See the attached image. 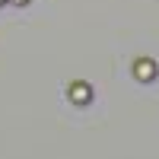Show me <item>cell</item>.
Here are the masks:
<instances>
[{"label":"cell","mask_w":159,"mask_h":159,"mask_svg":"<svg viewBox=\"0 0 159 159\" xmlns=\"http://www.w3.org/2000/svg\"><path fill=\"white\" fill-rule=\"evenodd\" d=\"M134 76L140 80V83H153V80H156V61H153V57L134 61Z\"/></svg>","instance_id":"1"},{"label":"cell","mask_w":159,"mask_h":159,"mask_svg":"<svg viewBox=\"0 0 159 159\" xmlns=\"http://www.w3.org/2000/svg\"><path fill=\"white\" fill-rule=\"evenodd\" d=\"M70 99H73L76 105H86V102L92 99V86H89V83H83V80H76V83L70 86Z\"/></svg>","instance_id":"2"},{"label":"cell","mask_w":159,"mask_h":159,"mask_svg":"<svg viewBox=\"0 0 159 159\" xmlns=\"http://www.w3.org/2000/svg\"><path fill=\"white\" fill-rule=\"evenodd\" d=\"M16 3H25V0H16Z\"/></svg>","instance_id":"3"},{"label":"cell","mask_w":159,"mask_h":159,"mask_svg":"<svg viewBox=\"0 0 159 159\" xmlns=\"http://www.w3.org/2000/svg\"><path fill=\"white\" fill-rule=\"evenodd\" d=\"M0 3H3V0H0Z\"/></svg>","instance_id":"4"}]
</instances>
